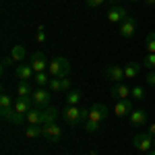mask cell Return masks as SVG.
Here are the masks:
<instances>
[{
    "mask_svg": "<svg viewBox=\"0 0 155 155\" xmlns=\"http://www.w3.org/2000/svg\"><path fill=\"white\" fill-rule=\"evenodd\" d=\"M128 95H132V89H128L126 85L122 83H116L112 85V97H116V99H128Z\"/></svg>",
    "mask_w": 155,
    "mask_h": 155,
    "instance_id": "5bb4252c",
    "label": "cell"
},
{
    "mask_svg": "<svg viewBox=\"0 0 155 155\" xmlns=\"http://www.w3.org/2000/svg\"><path fill=\"white\" fill-rule=\"evenodd\" d=\"M0 107H12V99L8 93H2L0 95Z\"/></svg>",
    "mask_w": 155,
    "mask_h": 155,
    "instance_id": "83f0119b",
    "label": "cell"
},
{
    "mask_svg": "<svg viewBox=\"0 0 155 155\" xmlns=\"http://www.w3.org/2000/svg\"><path fill=\"white\" fill-rule=\"evenodd\" d=\"M126 17H128V11L122 8V6H116V4L110 6V11H107V15H106V19L110 23H122Z\"/></svg>",
    "mask_w": 155,
    "mask_h": 155,
    "instance_id": "30bf717a",
    "label": "cell"
},
{
    "mask_svg": "<svg viewBox=\"0 0 155 155\" xmlns=\"http://www.w3.org/2000/svg\"><path fill=\"white\" fill-rule=\"evenodd\" d=\"M81 97H83L81 91H68V95H66V104H68V106H79Z\"/></svg>",
    "mask_w": 155,
    "mask_h": 155,
    "instance_id": "cb8c5ba5",
    "label": "cell"
},
{
    "mask_svg": "<svg viewBox=\"0 0 155 155\" xmlns=\"http://www.w3.org/2000/svg\"><path fill=\"white\" fill-rule=\"evenodd\" d=\"M147 132H149L151 137H155V124H149V128H147Z\"/></svg>",
    "mask_w": 155,
    "mask_h": 155,
    "instance_id": "e575fe53",
    "label": "cell"
},
{
    "mask_svg": "<svg viewBox=\"0 0 155 155\" xmlns=\"http://www.w3.org/2000/svg\"><path fill=\"white\" fill-rule=\"evenodd\" d=\"M132 145H134V149H139V151H143V153H149V151L153 149V137L147 130L139 132V134L132 139Z\"/></svg>",
    "mask_w": 155,
    "mask_h": 155,
    "instance_id": "3957f363",
    "label": "cell"
},
{
    "mask_svg": "<svg viewBox=\"0 0 155 155\" xmlns=\"http://www.w3.org/2000/svg\"><path fill=\"white\" fill-rule=\"evenodd\" d=\"M143 64H145V68H155V54H147Z\"/></svg>",
    "mask_w": 155,
    "mask_h": 155,
    "instance_id": "f546056e",
    "label": "cell"
},
{
    "mask_svg": "<svg viewBox=\"0 0 155 155\" xmlns=\"http://www.w3.org/2000/svg\"><path fill=\"white\" fill-rule=\"evenodd\" d=\"M25 56H27V50H25V46H15V48L11 50V58L15 60V62H23Z\"/></svg>",
    "mask_w": 155,
    "mask_h": 155,
    "instance_id": "7402d4cb",
    "label": "cell"
},
{
    "mask_svg": "<svg viewBox=\"0 0 155 155\" xmlns=\"http://www.w3.org/2000/svg\"><path fill=\"white\" fill-rule=\"evenodd\" d=\"M145 48H147L149 54H155V31L147 35V39H145Z\"/></svg>",
    "mask_w": 155,
    "mask_h": 155,
    "instance_id": "484cf974",
    "label": "cell"
},
{
    "mask_svg": "<svg viewBox=\"0 0 155 155\" xmlns=\"http://www.w3.org/2000/svg\"><path fill=\"white\" fill-rule=\"evenodd\" d=\"M104 2H106V0H85V4H87L89 8H99Z\"/></svg>",
    "mask_w": 155,
    "mask_h": 155,
    "instance_id": "1f68e13d",
    "label": "cell"
},
{
    "mask_svg": "<svg viewBox=\"0 0 155 155\" xmlns=\"http://www.w3.org/2000/svg\"><path fill=\"white\" fill-rule=\"evenodd\" d=\"M99 124H101V122H93V120H85L83 128H85L87 132H89V134H93V132H97V130H99Z\"/></svg>",
    "mask_w": 155,
    "mask_h": 155,
    "instance_id": "4316f807",
    "label": "cell"
},
{
    "mask_svg": "<svg viewBox=\"0 0 155 155\" xmlns=\"http://www.w3.org/2000/svg\"><path fill=\"white\" fill-rule=\"evenodd\" d=\"M106 2H110V4H112V6H114V4H116V2H118V0H106Z\"/></svg>",
    "mask_w": 155,
    "mask_h": 155,
    "instance_id": "8d00e7d4",
    "label": "cell"
},
{
    "mask_svg": "<svg viewBox=\"0 0 155 155\" xmlns=\"http://www.w3.org/2000/svg\"><path fill=\"white\" fill-rule=\"evenodd\" d=\"M29 64H31V68H33L35 72H44L50 62H46L44 52H33V54H31V58H29Z\"/></svg>",
    "mask_w": 155,
    "mask_h": 155,
    "instance_id": "8fae6325",
    "label": "cell"
},
{
    "mask_svg": "<svg viewBox=\"0 0 155 155\" xmlns=\"http://www.w3.org/2000/svg\"><path fill=\"white\" fill-rule=\"evenodd\" d=\"M25 120H27L29 126H41V110H39V107H31V110L27 112Z\"/></svg>",
    "mask_w": 155,
    "mask_h": 155,
    "instance_id": "ac0fdd59",
    "label": "cell"
},
{
    "mask_svg": "<svg viewBox=\"0 0 155 155\" xmlns=\"http://www.w3.org/2000/svg\"><path fill=\"white\" fill-rule=\"evenodd\" d=\"M145 83H147V85H151V87H155V71L147 72V77H145Z\"/></svg>",
    "mask_w": 155,
    "mask_h": 155,
    "instance_id": "d6a6232c",
    "label": "cell"
},
{
    "mask_svg": "<svg viewBox=\"0 0 155 155\" xmlns=\"http://www.w3.org/2000/svg\"><path fill=\"white\" fill-rule=\"evenodd\" d=\"M132 97H134V99H143V97H145V89L141 87V85L132 87Z\"/></svg>",
    "mask_w": 155,
    "mask_h": 155,
    "instance_id": "f1b7e54d",
    "label": "cell"
},
{
    "mask_svg": "<svg viewBox=\"0 0 155 155\" xmlns=\"http://www.w3.org/2000/svg\"><path fill=\"white\" fill-rule=\"evenodd\" d=\"M132 112V101L130 99H120L118 104L114 106V114L120 116V118H124V116H128Z\"/></svg>",
    "mask_w": 155,
    "mask_h": 155,
    "instance_id": "4fadbf2b",
    "label": "cell"
},
{
    "mask_svg": "<svg viewBox=\"0 0 155 155\" xmlns=\"http://www.w3.org/2000/svg\"><path fill=\"white\" fill-rule=\"evenodd\" d=\"M50 72H35V77H33V81L37 83V87H46V85H50Z\"/></svg>",
    "mask_w": 155,
    "mask_h": 155,
    "instance_id": "603a6c76",
    "label": "cell"
},
{
    "mask_svg": "<svg viewBox=\"0 0 155 155\" xmlns=\"http://www.w3.org/2000/svg\"><path fill=\"white\" fill-rule=\"evenodd\" d=\"M107 114H110V110H107L104 104H93V106L89 107V118L87 120H93V122H104L107 118Z\"/></svg>",
    "mask_w": 155,
    "mask_h": 155,
    "instance_id": "52a82bcc",
    "label": "cell"
},
{
    "mask_svg": "<svg viewBox=\"0 0 155 155\" xmlns=\"http://www.w3.org/2000/svg\"><path fill=\"white\" fill-rule=\"evenodd\" d=\"M130 2H137V0H130Z\"/></svg>",
    "mask_w": 155,
    "mask_h": 155,
    "instance_id": "ab89813d",
    "label": "cell"
},
{
    "mask_svg": "<svg viewBox=\"0 0 155 155\" xmlns=\"http://www.w3.org/2000/svg\"><path fill=\"white\" fill-rule=\"evenodd\" d=\"M37 41H39V44H44V41H46V27H44V25H39V27H37Z\"/></svg>",
    "mask_w": 155,
    "mask_h": 155,
    "instance_id": "4dcf8cb0",
    "label": "cell"
},
{
    "mask_svg": "<svg viewBox=\"0 0 155 155\" xmlns=\"http://www.w3.org/2000/svg\"><path fill=\"white\" fill-rule=\"evenodd\" d=\"M41 132H44V126H29L25 134H27V139H37V137H41Z\"/></svg>",
    "mask_w": 155,
    "mask_h": 155,
    "instance_id": "d4e9b609",
    "label": "cell"
},
{
    "mask_svg": "<svg viewBox=\"0 0 155 155\" xmlns=\"http://www.w3.org/2000/svg\"><path fill=\"white\" fill-rule=\"evenodd\" d=\"M33 107V99L31 97H17V101H15V110L19 112V114H23L27 116V112Z\"/></svg>",
    "mask_w": 155,
    "mask_h": 155,
    "instance_id": "2e32d148",
    "label": "cell"
},
{
    "mask_svg": "<svg viewBox=\"0 0 155 155\" xmlns=\"http://www.w3.org/2000/svg\"><path fill=\"white\" fill-rule=\"evenodd\" d=\"M48 87L52 91H66V89L71 87V81H68L66 77H62V79H60V77H52Z\"/></svg>",
    "mask_w": 155,
    "mask_h": 155,
    "instance_id": "9a60e30c",
    "label": "cell"
},
{
    "mask_svg": "<svg viewBox=\"0 0 155 155\" xmlns=\"http://www.w3.org/2000/svg\"><path fill=\"white\" fill-rule=\"evenodd\" d=\"M41 137L50 141V143H58L60 139H62V126H58L56 122H52V124H44V132H41Z\"/></svg>",
    "mask_w": 155,
    "mask_h": 155,
    "instance_id": "277c9868",
    "label": "cell"
},
{
    "mask_svg": "<svg viewBox=\"0 0 155 155\" xmlns=\"http://www.w3.org/2000/svg\"><path fill=\"white\" fill-rule=\"evenodd\" d=\"M143 2L147 4V6H153V4H155V0H143Z\"/></svg>",
    "mask_w": 155,
    "mask_h": 155,
    "instance_id": "d590c367",
    "label": "cell"
},
{
    "mask_svg": "<svg viewBox=\"0 0 155 155\" xmlns=\"http://www.w3.org/2000/svg\"><path fill=\"white\" fill-rule=\"evenodd\" d=\"M141 66H143L141 62H128L124 66V79H137L141 72Z\"/></svg>",
    "mask_w": 155,
    "mask_h": 155,
    "instance_id": "d6986e66",
    "label": "cell"
},
{
    "mask_svg": "<svg viewBox=\"0 0 155 155\" xmlns=\"http://www.w3.org/2000/svg\"><path fill=\"white\" fill-rule=\"evenodd\" d=\"M68 71H71V64H68V60L66 58H54V60H50V64H48V72H50V77H66L68 74Z\"/></svg>",
    "mask_w": 155,
    "mask_h": 155,
    "instance_id": "6da1fadb",
    "label": "cell"
},
{
    "mask_svg": "<svg viewBox=\"0 0 155 155\" xmlns=\"http://www.w3.org/2000/svg\"><path fill=\"white\" fill-rule=\"evenodd\" d=\"M134 31H137V19L134 17H126L122 23H120V27H118V33H120V37H124V39H128V37H132L134 35Z\"/></svg>",
    "mask_w": 155,
    "mask_h": 155,
    "instance_id": "5b68a950",
    "label": "cell"
},
{
    "mask_svg": "<svg viewBox=\"0 0 155 155\" xmlns=\"http://www.w3.org/2000/svg\"><path fill=\"white\" fill-rule=\"evenodd\" d=\"M12 62H15V60H12L11 56H6V58H2V66H4V68H6V66H11Z\"/></svg>",
    "mask_w": 155,
    "mask_h": 155,
    "instance_id": "836d02e7",
    "label": "cell"
},
{
    "mask_svg": "<svg viewBox=\"0 0 155 155\" xmlns=\"http://www.w3.org/2000/svg\"><path fill=\"white\" fill-rule=\"evenodd\" d=\"M17 95L19 97H31L33 95L31 83H29V81H19V85H17Z\"/></svg>",
    "mask_w": 155,
    "mask_h": 155,
    "instance_id": "44dd1931",
    "label": "cell"
},
{
    "mask_svg": "<svg viewBox=\"0 0 155 155\" xmlns=\"http://www.w3.org/2000/svg\"><path fill=\"white\" fill-rule=\"evenodd\" d=\"M104 74H106L107 81H112V83L116 85V83H120V81L124 79V68L118 66V64H110V66L104 68Z\"/></svg>",
    "mask_w": 155,
    "mask_h": 155,
    "instance_id": "ba28073f",
    "label": "cell"
},
{
    "mask_svg": "<svg viewBox=\"0 0 155 155\" xmlns=\"http://www.w3.org/2000/svg\"><path fill=\"white\" fill-rule=\"evenodd\" d=\"M56 118H58V110L54 106H48L41 110V126L44 124H52V122H56Z\"/></svg>",
    "mask_w": 155,
    "mask_h": 155,
    "instance_id": "e0dca14e",
    "label": "cell"
},
{
    "mask_svg": "<svg viewBox=\"0 0 155 155\" xmlns=\"http://www.w3.org/2000/svg\"><path fill=\"white\" fill-rule=\"evenodd\" d=\"M15 74H17L19 81H31V79L35 77V71L31 68V64H19V66L15 68Z\"/></svg>",
    "mask_w": 155,
    "mask_h": 155,
    "instance_id": "7c38bea8",
    "label": "cell"
},
{
    "mask_svg": "<svg viewBox=\"0 0 155 155\" xmlns=\"http://www.w3.org/2000/svg\"><path fill=\"white\" fill-rule=\"evenodd\" d=\"M62 118H64V122L68 126H79V122H85L79 106H66L62 110Z\"/></svg>",
    "mask_w": 155,
    "mask_h": 155,
    "instance_id": "7a4b0ae2",
    "label": "cell"
},
{
    "mask_svg": "<svg viewBox=\"0 0 155 155\" xmlns=\"http://www.w3.org/2000/svg\"><path fill=\"white\" fill-rule=\"evenodd\" d=\"M147 122V112L145 110H132L130 112V124L132 126H143Z\"/></svg>",
    "mask_w": 155,
    "mask_h": 155,
    "instance_id": "ffe728a7",
    "label": "cell"
},
{
    "mask_svg": "<svg viewBox=\"0 0 155 155\" xmlns=\"http://www.w3.org/2000/svg\"><path fill=\"white\" fill-rule=\"evenodd\" d=\"M31 99H33V107H39V110H44V107L50 106V93L44 87H39L37 91H33Z\"/></svg>",
    "mask_w": 155,
    "mask_h": 155,
    "instance_id": "9c48e42d",
    "label": "cell"
},
{
    "mask_svg": "<svg viewBox=\"0 0 155 155\" xmlns=\"http://www.w3.org/2000/svg\"><path fill=\"white\" fill-rule=\"evenodd\" d=\"M0 116H2V120L12 122V124H23V122H27L23 114H19V112L15 110V106L12 107H0Z\"/></svg>",
    "mask_w": 155,
    "mask_h": 155,
    "instance_id": "8992f818",
    "label": "cell"
},
{
    "mask_svg": "<svg viewBox=\"0 0 155 155\" xmlns=\"http://www.w3.org/2000/svg\"><path fill=\"white\" fill-rule=\"evenodd\" d=\"M145 155H155V151H149V153H145Z\"/></svg>",
    "mask_w": 155,
    "mask_h": 155,
    "instance_id": "74e56055",
    "label": "cell"
},
{
    "mask_svg": "<svg viewBox=\"0 0 155 155\" xmlns=\"http://www.w3.org/2000/svg\"><path fill=\"white\" fill-rule=\"evenodd\" d=\"M153 149H155V137H153Z\"/></svg>",
    "mask_w": 155,
    "mask_h": 155,
    "instance_id": "f35d334b",
    "label": "cell"
}]
</instances>
